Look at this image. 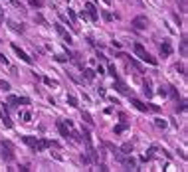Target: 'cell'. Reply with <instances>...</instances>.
<instances>
[{
  "mask_svg": "<svg viewBox=\"0 0 188 172\" xmlns=\"http://www.w3.org/2000/svg\"><path fill=\"white\" fill-rule=\"evenodd\" d=\"M16 99H18V97H14V95H10V97H8V103H10V105H14V103H16Z\"/></svg>",
  "mask_w": 188,
  "mask_h": 172,
  "instance_id": "f35d334b",
  "label": "cell"
},
{
  "mask_svg": "<svg viewBox=\"0 0 188 172\" xmlns=\"http://www.w3.org/2000/svg\"><path fill=\"white\" fill-rule=\"evenodd\" d=\"M0 20H4V14H2V10H0Z\"/></svg>",
  "mask_w": 188,
  "mask_h": 172,
  "instance_id": "b9f144b4",
  "label": "cell"
},
{
  "mask_svg": "<svg viewBox=\"0 0 188 172\" xmlns=\"http://www.w3.org/2000/svg\"><path fill=\"white\" fill-rule=\"evenodd\" d=\"M131 103H133V105H135V107H137L139 111H143V113H146V111H149V105H145V103H141V101H139V99H135V97L131 99Z\"/></svg>",
  "mask_w": 188,
  "mask_h": 172,
  "instance_id": "30bf717a",
  "label": "cell"
},
{
  "mask_svg": "<svg viewBox=\"0 0 188 172\" xmlns=\"http://www.w3.org/2000/svg\"><path fill=\"white\" fill-rule=\"evenodd\" d=\"M57 131H60V134H61V137H66V139H67V137H71V131L66 127V123H57Z\"/></svg>",
  "mask_w": 188,
  "mask_h": 172,
  "instance_id": "ba28073f",
  "label": "cell"
},
{
  "mask_svg": "<svg viewBox=\"0 0 188 172\" xmlns=\"http://www.w3.org/2000/svg\"><path fill=\"white\" fill-rule=\"evenodd\" d=\"M0 62L4 63V65H8V59H6V57H4V56H2V53H0Z\"/></svg>",
  "mask_w": 188,
  "mask_h": 172,
  "instance_id": "60d3db41",
  "label": "cell"
},
{
  "mask_svg": "<svg viewBox=\"0 0 188 172\" xmlns=\"http://www.w3.org/2000/svg\"><path fill=\"white\" fill-rule=\"evenodd\" d=\"M109 75L117 79V69H115V65H109Z\"/></svg>",
  "mask_w": 188,
  "mask_h": 172,
  "instance_id": "d6a6232c",
  "label": "cell"
},
{
  "mask_svg": "<svg viewBox=\"0 0 188 172\" xmlns=\"http://www.w3.org/2000/svg\"><path fill=\"white\" fill-rule=\"evenodd\" d=\"M141 59H143V62H146V63H150V65H156V63H159V62H156V57H153L150 53H145Z\"/></svg>",
  "mask_w": 188,
  "mask_h": 172,
  "instance_id": "4fadbf2b",
  "label": "cell"
},
{
  "mask_svg": "<svg viewBox=\"0 0 188 172\" xmlns=\"http://www.w3.org/2000/svg\"><path fill=\"white\" fill-rule=\"evenodd\" d=\"M117 158L121 160V164H123L125 168H127V170L135 168V164H137V162H135V158H133L131 154H117Z\"/></svg>",
  "mask_w": 188,
  "mask_h": 172,
  "instance_id": "7a4b0ae2",
  "label": "cell"
},
{
  "mask_svg": "<svg viewBox=\"0 0 188 172\" xmlns=\"http://www.w3.org/2000/svg\"><path fill=\"white\" fill-rule=\"evenodd\" d=\"M133 152V143H125L121 146V154H131Z\"/></svg>",
  "mask_w": 188,
  "mask_h": 172,
  "instance_id": "5bb4252c",
  "label": "cell"
},
{
  "mask_svg": "<svg viewBox=\"0 0 188 172\" xmlns=\"http://www.w3.org/2000/svg\"><path fill=\"white\" fill-rule=\"evenodd\" d=\"M143 91H145L146 97H153V89H150V81H149V79H145V89H143Z\"/></svg>",
  "mask_w": 188,
  "mask_h": 172,
  "instance_id": "ac0fdd59",
  "label": "cell"
},
{
  "mask_svg": "<svg viewBox=\"0 0 188 172\" xmlns=\"http://www.w3.org/2000/svg\"><path fill=\"white\" fill-rule=\"evenodd\" d=\"M103 20L111 22V20H113V14H111V12H107V10H103Z\"/></svg>",
  "mask_w": 188,
  "mask_h": 172,
  "instance_id": "4dcf8cb0",
  "label": "cell"
},
{
  "mask_svg": "<svg viewBox=\"0 0 188 172\" xmlns=\"http://www.w3.org/2000/svg\"><path fill=\"white\" fill-rule=\"evenodd\" d=\"M28 2H30L32 6H36V8H42V4H44L42 0H28Z\"/></svg>",
  "mask_w": 188,
  "mask_h": 172,
  "instance_id": "f546056e",
  "label": "cell"
},
{
  "mask_svg": "<svg viewBox=\"0 0 188 172\" xmlns=\"http://www.w3.org/2000/svg\"><path fill=\"white\" fill-rule=\"evenodd\" d=\"M44 83H46V85H54V87H57V81H54V79H50V77H44Z\"/></svg>",
  "mask_w": 188,
  "mask_h": 172,
  "instance_id": "83f0119b",
  "label": "cell"
},
{
  "mask_svg": "<svg viewBox=\"0 0 188 172\" xmlns=\"http://www.w3.org/2000/svg\"><path fill=\"white\" fill-rule=\"evenodd\" d=\"M22 140H24V143H26V144H30V146H34L38 139H34V137H22Z\"/></svg>",
  "mask_w": 188,
  "mask_h": 172,
  "instance_id": "44dd1931",
  "label": "cell"
},
{
  "mask_svg": "<svg viewBox=\"0 0 188 172\" xmlns=\"http://www.w3.org/2000/svg\"><path fill=\"white\" fill-rule=\"evenodd\" d=\"M184 109H186V103L182 101V103H180V107H176V111H184Z\"/></svg>",
  "mask_w": 188,
  "mask_h": 172,
  "instance_id": "ab89813d",
  "label": "cell"
},
{
  "mask_svg": "<svg viewBox=\"0 0 188 172\" xmlns=\"http://www.w3.org/2000/svg\"><path fill=\"white\" fill-rule=\"evenodd\" d=\"M133 50H135V53H137V56H139V57H143V56H145V53H146V50L143 48L141 44H135V48H133Z\"/></svg>",
  "mask_w": 188,
  "mask_h": 172,
  "instance_id": "2e32d148",
  "label": "cell"
},
{
  "mask_svg": "<svg viewBox=\"0 0 188 172\" xmlns=\"http://www.w3.org/2000/svg\"><path fill=\"white\" fill-rule=\"evenodd\" d=\"M170 53H172V46H170V42H162V44H160V56L168 57Z\"/></svg>",
  "mask_w": 188,
  "mask_h": 172,
  "instance_id": "8992f818",
  "label": "cell"
},
{
  "mask_svg": "<svg viewBox=\"0 0 188 172\" xmlns=\"http://www.w3.org/2000/svg\"><path fill=\"white\" fill-rule=\"evenodd\" d=\"M83 77L87 79V81H93V79H95V71H93V69H89V67H85V69H83Z\"/></svg>",
  "mask_w": 188,
  "mask_h": 172,
  "instance_id": "7c38bea8",
  "label": "cell"
},
{
  "mask_svg": "<svg viewBox=\"0 0 188 172\" xmlns=\"http://www.w3.org/2000/svg\"><path fill=\"white\" fill-rule=\"evenodd\" d=\"M12 50H14V52H16V56H18L20 59H22V62H24V63H28V65H32V57H30L28 53L24 52V50L20 48V46H16V44H12Z\"/></svg>",
  "mask_w": 188,
  "mask_h": 172,
  "instance_id": "3957f363",
  "label": "cell"
},
{
  "mask_svg": "<svg viewBox=\"0 0 188 172\" xmlns=\"http://www.w3.org/2000/svg\"><path fill=\"white\" fill-rule=\"evenodd\" d=\"M34 20H36L38 24H44V26H46V20H44V16H42V14H36V16H34Z\"/></svg>",
  "mask_w": 188,
  "mask_h": 172,
  "instance_id": "484cf974",
  "label": "cell"
},
{
  "mask_svg": "<svg viewBox=\"0 0 188 172\" xmlns=\"http://www.w3.org/2000/svg\"><path fill=\"white\" fill-rule=\"evenodd\" d=\"M113 87H115V89H117L119 93H125V95H127V93H129V87L125 85V83H123V81H119V79H115V85H113Z\"/></svg>",
  "mask_w": 188,
  "mask_h": 172,
  "instance_id": "9c48e42d",
  "label": "cell"
},
{
  "mask_svg": "<svg viewBox=\"0 0 188 172\" xmlns=\"http://www.w3.org/2000/svg\"><path fill=\"white\" fill-rule=\"evenodd\" d=\"M131 26H135L137 30H145L149 26V20H146V16H137V18H133Z\"/></svg>",
  "mask_w": 188,
  "mask_h": 172,
  "instance_id": "277c9868",
  "label": "cell"
},
{
  "mask_svg": "<svg viewBox=\"0 0 188 172\" xmlns=\"http://www.w3.org/2000/svg\"><path fill=\"white\" fill-rule=\"evenodd\" d=\"M81 119H83L87 125H93V123H95V121L91 119V115H89V113H81Z\"/></svg>",
  "mask_w": 188,
  "mask_h": 172,
  "instance_id": "ffe728a7",
  "label": "cell"
},
{
  "mask_svg": "<svg viewBox=\"0 0 188 172\" xmlns=\"http://www.w3.org/2000/svg\"><path fill=\"white\" fill-rule=\"evenodd\" d=\"M180 53H182V57H186V53H188L186 52V38H184L182 44H180Z\"/></svg>",
  "mask_w": 188,
  "mask_h": 172,
  "instance_id": "cb8c5ba5",
  "label": "cell"
},
{
  "mask_svg": "<svg viewBox=\"0 0 188 172\" xmlns=\"http://www.w3.org/2000/svg\"><path fill=\"white\" fill-rule=\"evenodd\" d=\"M22 119H24V121H30V119H32V113H30V111L22 113Z\"/></svg>",
  "mask_w": 188,
  "mask_h": 172,
  "instance_id": "d590c367",
  "label": "cell"
},
{
  "mask_svg": "<svg viewBox=\"0 0 188 172\" xmlns=\"http://www.w3.org/2000/svg\"><path fill=\"white\" fill-rule=\"evenodd\" d=\"M125 129H127V123H121V125H117V127H115V134H121Z\"/></svg>",
  "mask_w": 188,
  "mask_h": 172,
  "instance_id": "7402d4cb",
  "label": "cell"
},
{
  "mask_svg": "<svg viewBox=\"0 0 188 172\" xmlns=\"http://www.w3.org/2000/svg\"><path fill=\"white\" fill-rule=\"evenodd\" d=\"M129 59H131V65H133V67H137V69H139V71H143V67H141V63L137 62V59H133V57H129Z\"/></svg>",
  "mask_w": 188,
  "mask_h": 172,
  "instance_id": "4316f807",
  "label": "cell"
},
{
  "mask_svg": "<svg viewBox=\"0 0 188 172\" xmlns=\"http://www.w3.org/2000/svg\"><path fill=\"white\" fill-rule=\"evenodd\" d=\"M159 95H162V97H165V95H168V91H166V87H160V89H159Z\"/></svg>",
  "mask_w": 188,
  "mask_h": 172,
  "instance_id": "8d00e7d4",
  "label": "cell"
},
{
  "mask_svg": "<svg viewBox=\"0 0 188 172\" xmlns=\"http://www.w3.org/2000/svg\"><path fill=\"white\" fill-rule=\"evenodd\" d=\"M16 103H18V105H30V99H28V97H18Z\"/></svg>",
  "mask_w": 188,
  "mask_h": 172,
  "instance_id": "603a6c76",
  "label": "cell"
},
{
  "mask_svg": "<svg viewBox=\"0 0 188 172\" xmlns=\"http://www.w3.org/2000/svg\"><path fill=\"white\" fill-rule=\"evenodd\" d=\"M176 69H178V71L182 73V75H186V69H184V65H182V63H180V65H176Z\"/></svg>",
  "mask_w": 188,
  "mask_h": 172,
  "instance_id": "74e56055",
  "label": "cell"
},
{
  "mask_svg": "<svg viewBox=\"0 0 188 172\" xmlns=\"http://www.w3.org/2000/svg\"><path fill=\"white\" fill-rule=\"evenodd\" d=\"M0 117H2V113H0Z\"/></svg>",
  "mask_w": 188,
  "mask_h": 172,
  "instance_id": "7bdbcfd3",
  "label": "cell"
},
{
  "mask_svg": "<svg viewBox=\"0 0 188 172\" xmlns=\"http://www.w3.org/2000/svg\"><path fill=\"white\" fill-rule=\"evenodd\" d=\"M0 89H4V91H10V83L2 79V81H0Z\"/></svg>",
  "mask_w": 188,
  "mask_h": 172,
  "instance_id": "f1b7e54d",
  "label": "cell"
},
{
  "mask_svg": "<svg viewBox=\"0 0 188 172\" xmlns=\"http://www.w3.org/2000/svg\"><path fill=\"white\" fill-rule=\"evenodd\" d=\"M8 24H10V28L14 30V32H20V34L24 32V26H22V24H16V22H12V20H10Z\"/></svg>",
  "mask_w": 188,
  "mask_h": 172,
  "instance_id": "e0dca14e",
  "label": "cell"
},
{
  "mask_svg": "<svg viewBox=\"0 0 188 172\" xmlns=\"http://www.w3.org/2000/svg\"><path fill=\"white\" fill-rule=\"evenodd\" d=\"M32 148L40 152V150H44V148H48V140H46V139H44V140H36V144H34Z\"/></svg>",
  "mask_w": 188,
  "mask_h": 172,
  "instance_id": "8fae6325",
  "label": "cell"
},
{
  "mask_svg": "<svg viewBox=\"0 0 188 172\" xmlns=\"http://www.w3.org/2000/svg\"><path fill=\"white\" fill-rule=\"evenodd\" d=\"M79 160H81L83 164H89V162H91V158L87 156V154H81V156H79Z\"/></svg>",
  "mask_w": 188,
  "mask_h": 172,
  "instance_id": "836d02e7",
  "label": "cell"
},
{
  "mask_svg": "<svg viewBox=\"0 0 188 172\" xmlns=\"http://www.w3.org/2000/svg\"><path fill=\"white\" fill-rule=\"evenodd\" d=\"M2 121L6 123V127H10V129H12V121H10V117H8V115H4V117H2Z\"/></svg>",
  "mask_w": 188,
  "mask_h": 172,
  "instance_id": "e575fe53",
  "label": "cell"
},
{
  "mask_svg": "<svg viewBox=\"0 0 188 172\" xmlns=\"http://www.w3.org/2000/svg\"><path fill=\"white\" fill-rule=\"evenodd\" d=\"M155 127L156 129H166V121L165 119H155Z\"/></svg>",
  "mask_w": 188,
  "mask_h": 172,
  "instance_id": "d6986e66",
  "label": "cell"
},
{
  "mask_svg": "<svg viewBox=\"0 0 188 172\" xmlns=\"http://www.w3.org/2000/svg\"><path fill=\"white\" fill-rule=\"evenodd\" d=\"M85 10H87L89 18L95 22V20H97V8H95V4H93V2H87V4H85Z\"/></svg>",
  "mask_w": 188,
  "mask_h": 172,
  "instance_id": "52a82bcc",
  "label": "cell"
},
{
  "mask_svg": "<svg viewBox=\"0 0 188 172\" xmlns=\"http://www.w3.org/2000/svg\"><path fill=\"white\" fill-rule=\"evenodd\" d=\"M54 59H56V62H67L69 57H67V56H63V53H60V56H56Z\"/></svg>",
  "mask_w": 188,
  "mask_h": 172,
  "instance_id": "1f68e13d",
  "label": "cell"
},
{
  "mask_svg": "<svg viewBox=\"0 0 188 172\" xmlns=\"http://www.w3.org/2000/svg\"><path fill=\"white\" fill-rule=\"evenodd\" d=\"M56 30H57V34H60L61 38H63V42H66V44H73V40H71V36H69V34L66 32V30H63V26H61V24H56Z\"/></svg>",
  "mask_w": 188,
  "mask_h": 172,
  "instance_id": "5b68a950",
  "label": "cell"
},
{
  "mask_svg": "<svg viewBox=\"0 0 188 172\" xmlns=\"http://www.w3.org/2000/svg\"><path fill=\"white\" fill-rule=\"evenodd\" d=\"M66 99H67V103H69V105H71V107H77V99H75V97H73V95H67V97H66Z\"/></svg>",
  "mask_w": 188,
  "mask_h": 172,
  "instance_id": "d4e9b609",
  "label": "cell"
},
{
  "mask_svg": "<svg viewBox=\"0 0 188 172\" xmlns=\"http://www.w3.org/2000/svg\"><path fill=\"white\" fill-rule=\"evenodd\" d=\"M67 16H69V22H71V26H75V28H77V16H75V12H73V10H69V8H67Z\"/></svg>",
  "mask_w": 188,
  "mask_h": 172,
  "instance_id": "9a60e30c",
  "label": "cell"
},
{
  "mask_svg": "<svg viewBox=\"0 0 188 172\" xmlns=\"http://www.w3.org/2000/svg\"><path fill=\"white\" fill-rule=\"evenodd\" d=\"M0 146H2V158H4V160H14V144L10 143V140H2V143H0Z\"/></svg>",
  "mask_w": 188,
  "mask_h": 172,
  "instance_id": "6da1fadb",
  "label": "cell"
}]
</instances>
